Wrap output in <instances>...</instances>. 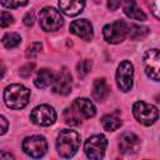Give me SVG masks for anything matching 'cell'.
<instances>
[{
  "label": "cell",
  "instance_id": "obj_1",
  "mask_svg": "<svg viewBox=\"0 0 160 160\" xmlns=\"http://www.w3.org/2000/svg\"><path fill=\"white\" fill-rule=\"evenodd\" d=\"M80 146V135L75 130L64 129L59 132L56 149L61 158H71L76 154Z\"/></svg>",
  "mask_w": 160,
  "mask_h": 160
},
{
  "label": "cell",
  "instance_id": "obj_2",
  "mask_svg": "<svg viewBox=\"0 0 160 160\" xmlns=\"http://www.w3.org/2000/svg\"><path fill=\"white\" fill-rule=\"evenodd\" d=\"M30 99V90L21 84H11L4 90V101L10 109H22Z\"/></svg>",
  "mask_w": 160,
  "mask_h": 160
},
{
  "label": "cell",
  "instance_id": "obj_3",
  "mask_svg": "<svg viewBox=\"0 0 160 160\" xmlns=\"http://www.w3.org/2000/svg\"><path fill=\"white\" fill-rule=\"evenodd\" d=\"M132 114L135 119L145 126L152 125L159 118L158 108L151 104L144 102V101H136L132 105Z\"/></svg>",
  "mask_w": 160,
  "mask_h": 160
},
{
  "label": "cell",
  "instance_id": "obj_4",
  "mask_svg": "<svg viewBox=\"0 0 160 160\" xmlns=\"http://www.w3.org/2000/svg\"><path fill=\"white\" fill-rule=\"evenodd\" d=\"M62 16L61 14L50 6H46L39 12V24L44 31H55L62 26Z\"/></svg>",
  "mask_w": 160,
  "mask_h": 160
},
{
  "label": "cell",
  "instance_id": "obj_5",
  "mask_svg": "<svg viewBox=\"0 0 160 160\" xmlns=\"http://www.w3.org/2000/svg\"><path fill=\"white\" fill-rule=\"evenodd\" d=\"M142 62L148 78L155 81H160V50L159 49L146 50L142 58Z\"/></svg>",
  "mask_w": 160,
  "mask_h": 160
},
{
  "label": "cell",
  "instance_id": "obj_6",
  "mask_svg": "<svg viewBox=\"0 0 160 160\" xmlns=\"http://www.w3.org/2000/svg\"><path fill=\"white\" fill-rule=\"evenodd\" d=\"M106 146H108V139L104 135L98 134V135L90 136L85 141L84 150H85V154H86V156L89 159L98 160V159H102L104 158Z\"/></svg>",
  "mask_w": 160,
  "mask_h": 160
},
{
  "label": "cell",
  "instance_id": "obj_7",
  "mask_svg": "<svg viewBox=\"0 0 160 160\" xmlns=\"http://www.w3.org/2000/svg\"><path fill=\"white\" fill-rule=\"evenodd\" d=\"M104 39L110 44H119L128 36V24L122 20H116L104 26Z\"/></svg>",
  "mask_w": 160,
  "mask_h": 160
},
{
  "label": "cell",
  "instance_id": "obj_8",
  "mask_svg": "<svg viewBox=\"0 0 160 160\" xmlns=\"http://www.w3.org/2000/svg\"><path fill=\"white\" fill-rule=\"evenodd\" d=\"M134 82V66L130 61L124 60L120 62L116 70V84L122 92L131 90Z\"/></svg>",
  "mask_w": 160,
  "mask_h": 160
},
{
  "label": "cell",
  "instance_id": "obj_9",
  "mask_svg": "<svg viewBox=\"0 0 160 160\" xmlns=\"http://www.w3.org/2000/svg\"><path fill=\"white\" fill-rule=\"evenodd\" d=\"M22 150L31 158H41L48 150V142L41 135H32L25 138L22 141Z\"/></svg>",
  "mask_w": 160,
  "mask_h": 160
},
{
  "label": "cell",
  "instance_id": "obj_10",
  "mask_svg": "<svg viewBox=\"0 0 160 160\" xmlns=\"http://www.w3.org/2000/svg\"><path fill=\"white\" fill-rule=\"evenodd\" d=\"M30 120L40 126H50L56 121V112L50 105H39L32 109Z\"/></svg>",
  "mask_w": 160,
  "mask_h": 160
},
{
  "label": "cell",
  "instance_id": "obj_11",
  "mask_svg": "<svg viewBox=\"0 0 160 160\" xmlns=\"http://www.w3.org/2000/svg\"><path fill=\"white\" fill-rule=\"evenodd\" d=\"M71 74L66 68H62L52 81V91L59 95H68L71 91Z\"/></svg>",
  "mask_w": 160,
  "mask_h": 160
},
{
  "label": "cell",
  "instance_id": "obj_12",
  "mask_svg": "<svg viewBox=\"0 0 160 160\" xmlns=\"http://www.w3.org/2000/svg\"><path fill=\"white\" fill-rule=\"evenodd\" d=\"M140 149V139L132 132H124L119 138V151L122 155H135Z\"/></svg>",
  "mask_w": 160,
  "mask_h": 160
},
{
  "label": "cell",
  "instance_id": "obj_13",
  "mask_svg": "<svg viewBox=\"0 0 160 160\" xmlns=\"http://www.w3.org/2000/svg\"><path fill=\"white\" fill-rule=\"evenodd\" d=\"M70 31H71L74 35L81 38V39H84V40H86V41L91 40L92 36H94L92 25H91L90 21H88L86 19H80V20L72 21V22L70 24Z\"/></svg>",
  "mask_w": 160,
  "mask_h": 160
},
{
  "label": "cell",
  "instance_id": "obj_14",
  "mask_svg": "<svg viewBox=\"0 0 160 160\" xmlns=\"http://www.w3.org/2000/svg\"><path fill=\"white\" fill-rule=\"evenodd\" d=\"M71 106L80 114V116L82 119H90L96 114V109L95 105L86 98H79L75 99L74 102L71 104Z\"/></svg>",
  "mask_w": 160,
  "mask_h": 160
},
{
  "label": "cell",
  "instance_id": "obj_15",
  "mask_svg": "<svg viewBox=\"0 0 160 160\" xmlns=\"http://www.w3.org/2000/svg\"><path fill=\"white\" fill-rule=\"evenodd\" d=\"M59 6L68 16H76L82 11L85 0H59Z\"/></svg>",
  "mask_w": 160,
  "mask_h": 160
},
{
  "label": "cell",
  "instance_id": "obj_16",
  "mask_svg": "<svg viewBox=\"0 0 160 160\" xmlns=\"http://www.w3.org/2000/svg\"><path fill=\"white\" fill-rule=\"evenodd\" d=\"M121 5H122V10L128 18L134 19V20H140V21L146 20L145 12L138 8L135 0H122Z\"/></svg>",
  "mask_w": 160,
  "mask_h": 160
},
{
  "label": "cell",
  "instance_id": "obj_17",
  "mask_svg": "<svg viewBox=\"0 0 160 160\" xmlns=\"http://www.w3.org/2000/svg\"><path fill=\"white\" fill-rule=\"evenodd\" d=\"M54 79H55V76H54V74H52L51 70H49V69H41V70L38 71V74L35 76V80H34V84L39 89H45V88H48L49 85L52 84Z\"/></svg>",
  "mask_w": 160,
  "mask_h": 160
},
{
  "label": "cell",
  "instance_id": "obj_18",
  "mask_svg": "<svg viewBox=\"0 0 160 160\" xmlns=\"http://www.w3.org/2000/svg\"><path fill=\"white\" fill-rule=\"evenodd\" d=\"M92 98L98 101H102L109 95V85L105 79H96L92 82Z\"/></svg>",
  "mask_w": 160,
  "mask_h": 160
},
{
  "label": "cell",
  "instance_id": "obj_19",
  "mask_svg": "<svg viewBox=\"0 0 160 160\" xmlns=\"http://www.w3.org/2000/svg\"><path fill=\"white\" fill-rule=\"evenodd\" d=\"M149 28L148 26H142V25H138V24H130L128 25V36L131 40H139V39H144L148 34H149Z\"/></svg>",
  "mask_w": 160,
  "mask_h": 160
},
{
  "label": "cell",
  "instance_id": "obj_20",
  "mask_svg": "<svg viewBox=\"0 0 160 160\" xmlns=\"http://www.w3.org/2000/svg\"><path fill=\"white\" fill-rule=\"evenodd\" d=\"M101 125L106 131H115L121 126V120L116 115L109 114L101 118Z\"/></svg>",
  "mask_w": 160,
  "mask_h": 160
},
{
  "label": "cell",
  "instance_id": "obj_21",
  "mask_svg": "<svg viewBox=\"0 0 160 160\" xmlns=\"http://www.w3.org/2000/svg\"><path fill=\"white\" fill-rule=\"evenodd\" d=\"M64 120L70 126H78V125L81 124L82 118L80 116V114L72 106H70V108H66L64 110Z\"/></svg>",
  "mask_w": 160,
  "mask_h": 160
},
{
  "label": "cell",
  "instance_id": "obj_22",
  "mask_svg": "<svg viewBox=\"0 0 160 160\" xmlns=\"http://www.w3.org/2000/svg\"><path fill=\"white\" fill-rule=\"evenodd\" d=\"M1 42L6 49H14L21 42V38L16 32H8L2 36Z\"/></svg>",
  "mask_w": 160,
  "mask_h": 160
},
{
  "label": "cell",
  "instance_id": "obj_23",
  "mask_svg": "<svg viewBox=\"0 0 160 160\" xmlns=\"http://www.w3.org/2000/svg\"><path fill=\"white\" fill-rule=\"evenodd\" d=\"M91 66H92V62L90 60H88V59H84V60L79 61L78 65H76V71H78L79 78H81V79L85 78L90 72Z\"/></svg>",
  "mask_w": 160,
  "mask_h": 160
},
{
  "label": "cell",
  "instance_id": "obj_24",
  "mask_svg": "<svg viewBox=\"0 0 160 160\" xmlns=\"http://www.w3.org/2000/svg\"><path fill=\"white\" fill-rule=\"evenodd\" d=\"M41 49H42L41 42H32V44H30L28 46V49H26V58L28 59H34L41 51Z\"/></svg>",
  "mask_w": 160,
  "mask_h": 160
},
{
  "label": "cell",
  "instance_id": "obj_25",
  "mask_svg": "<svg viewBox=\"0 0 160 160\" xmlns=\"http://www.w3.org/2000/svg\"><path fill=\"white\" fill-rule=\"evenodd\" d=\"M1 5L8 9H16L28 4V0H0Z\"/></svg>",
  "mask_w": 160,
  "mask_h": 160
},
{
  "label": "cell",
  "instance_id": "obj_26",
  "mask_svg": "<svg viewBox=\"0 0 160 160\" xmlns=\"http://www.w3.org/2000/svg\"><path fill=\"white\" fill-rule=\"evenodd\" d=\"M34 68H35V64H34V62L25 64V65H24V66H21V68H20V70H19L20 76H22V78H29V76L31 75V72H32Z\"/></svg>",
  "mask_w": 160,
  "mask_h": 160
},
{
  "label": "cell",
  "instance_id": "obj_27",
  "mask_svg": "<svg viewBox=\"0 0 160 160\" xmlns=\"http://www.w3.org/2000/svg\"><path fill=\"white\" fill-rule=\"evenodd\" d=\"M148 5L151 10V12L160 19V0H148Z\"/></svg>",
  "mask_w": 160,
  "mask_h": 160
},
{
  "label": "cell",
  "instance_id": "obj_28",
  "mask_svg": "<svg viewBox=\"0 0 160 160\" xmlns=\"http://www.w3.org/2000/svg\"><path fill=\"white\" fill-rule=\"evenodd\" d=\"M12 22H14L12 15H11L10 12H8V11H2V12H1V20H0L1 28H6V26H9V25L12 24Z\"/></svg>",
  "mask_w": 160,
  "mask_h": 160
},
{
  "label": "cell",
  "instance_id": "obj_29",
  "mask_svg": "<svg viewBox=\"0 0 160 160\" xmlns=\"http://www.w3.org/2000/svg\"><path fill=\"white\" fill-rule=\"evenodd\" d=\"M121 2H122V0H109L108 1V8H109V10L115 11L121 5Z\"/></svg>",
  "mask_w": 160,
  "mask_h": 160
},
{
  "label": "cell",
  "instance_id": "obj_30",
  "mask_svg": "<svg viewBox=\"0 0 160 160\" xmlns=\"http://www.w3.org/2000/svg\"><path fill=\"white\" fill-rule=\"evenodd\" d=\"M24 24L26 25V26H32V24H34V14L32 12H26V15L24 16Z\"/></svg>",
  "mask_w": 160,
  "mask_h": 160
},
{
  "label": "cell",
  "instance_id": "obj_31",
  "mask_svg": "<svg viewBox=\"0 0 160 160\" xmlns=\"http://www.w3.org/2000/svg\"><path fill=\"white\" fill-rule=\"evenodd\" d=\"M0 121H1V131H0V134L4 135L6 132V130H8V121H6L5 116H1L0 118Z\"/></svg>",
  "mask_w": 160,
  "mask_h": 160
},
{
  "label": "cell",
  "instance_id": "obj_32",
  "mask_svg": "<svg viewBox=\"0 0 160 160\" xmlns=\"http://www.w3.org/2000/svg\"><path fill=\"white\" fill-rule=\"evenodd\" d=\"M6 158H8V159H14V156H12L11 154H8V152H1V154H0V159H1V160L6 159Z\"/></svg>",
  "mask_w": 160,
  "mask_h": 160
},
{
  "label": "cell",
  "instance_id": "obj_33",
  "mask_svg": "<svg viewBox=\"0 0 160 160\" xmlns=\"http://www.w3.org/2000/svg\"><path fill=\"white\" fill-rule=\"evenodd\" d=\"M155 99H156V102H159V104H160V94H159V95H158Z\"/></svg>",
  "mask_w": 160,
  "mask_h": 160
},
{
  "label": "cell",
  "instance_id": "obj_34",
  "mask_svg": "<svg viewBox=\"0 0 160 160\" xmlns=\"http://www.w3.org/2000/svg\"><path fill=\"white\" fill-rule=\"evenodd\" d=\"M95 1H98V0H95Z\"/></svg>",
  "mask_w": 160,
  "mask_h": 160
}]
</instances>
